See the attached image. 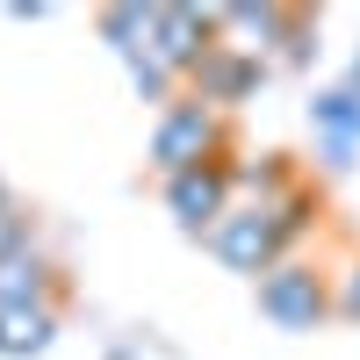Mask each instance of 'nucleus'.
<instances>
[{
	"instance_id": "11",
	"label": "nucleus",
	"mask_w": 360,
	"mask_h": 360,
	"mask_svg": "<svg viewBox=\"0 0 360 360\" xmlns=\"http://www.w3.org/2000/svg\"><path fill=\"white\" fill-rule=\"evenodd\" d=\"M339 310H346V317H360V266H353V281H346V295H339Z\"/></svg>"
},
{
	"instance_id": "9",
	"label": "nucleus",
	"mask_w": 360,
	"mask_h": 360,
	"mask_svg": "<svg viewBox=\"0 0 360 360\" xmlns=\"http://www.w3.org/2000/svg\"><path fill=\"white\" fill-rule=\"evenodd\" d=\"M238 188H252V202H259V209H274L281 195L303 188V180H295V159H288V152H259V159L238 166Z\"/></svg>"
},
{
	"instance_id": "4",
	"label": "nucleus",
	"mask_w": 360,
	"mask_h": 360,
	"mask_svg": "<svg viewBox=\"0 0 360 360\" xmlns=\"http://www.w3.org/2000/svg\"><path fill=\"white\" fill-rule=\"evenodd\" d=\"M209 44H224V15L217 8H173V0L152 8V37H144V51H152L180 86H188V72L202 65Z\"/></svg>"
},
{
	"instance_id": "7",
	"label": "nucleus",
	"mask_w": 360,
	"mask_h": 360,
	"mask_svg": "<svg viewBox=\"0 0 360 360\" xmlns=\"http://www.w3.org/2000/svg\"><path fill=\"white\" fill-rule=\"evenodd\" d=\"M65 303V295H58ZM58 303H0V360H37L58 339Z\"/></svg>"
},
{
	"instance_id": "3",
	"label": "nucleus",
	"mask_w": 360,
	"mask_h": 360,
	"mask_svg": "<svg viewBox=\"0 0 360 360\" xmlns=\"http://www.w3.org/2000/svg\"><path fill=\"white\" fill-rule=\"evenodd\" d=\"M332 310H339L332 281H324V266H310V259H281L274 274H259V317L281 324V332H317Z\"/></svg>"
},
{
	"instance_id": "2",
	"label": "nucleus",
	"mask_w": 360,
	"mask_h": 360,
	"mask_svg": "<svg viewBox=\"0 0 360 360\" xmlns=\"http://www.w3.org/2000/svg\"><path fill=\"white\" fill-rule=\"evenodd\" d=\"M209 252H217L231 274H274L281 259H295V245H288V231H281V217L274 209H259V202H245V209H231V217L209 231Z\"/></svg>"
},
{
	"instance_id": "6",
	"label": "nucleus",
	"mask_w": 360,
	"mask_h": 360,
	"mask_svg": "<svg viewBox=\"0 0 360 360\" xmlns=\"http://www.w3.org/2000/svg\"><path fill=\"white\" fill-rule=\"evenodd\" d=\"M259 79H266V65L252 58V44H209L202 51V65L188 72V101H202V108H238V101H252L259 94Z\"/></svg>"
},
{
	"instance_id": "8",
	"label": "nucleus",
	"mask_w": 360,
	"mask_h": 360,
	"mask_svg": "<svg viewBox=\"0 0 360 360\" xmlns=\"http://www.w3.org/2000/svg\"><path fill=\"white\" fill-rule=\"evenodd\" d=\"M58 295H65V281H58V266L37 245L0 259V303H58Z\"/></svg>"
},
{
	"instance_id": "10",
	"label": "nucleus",
	"mask_w": 360,
	"mask_h": 360,
	"mask_svg": "<svg viewBox=\"0 0 360 360\" xmlns=\"http://www.w3.org/2000/svg\"><path fill=\"white\" fill-rule=\"evenodd\" d=\"M29 245H37V217H29L22 202H8V209H0V259H15Z\"/></svg>"
},
{
	"instance_id": "5",
	"label": "nucleus",
	"mask_w": 360,
	"mask_h": 360,
	"mask_svg": "<svg viewBox=\"0 0 360 360\" xmlns=\"http://www.w3.org/2000/svg\"><path fill=\"white\" fill-rule=\"evenodd\" d=\"M231 188H238V159H209V166H195V173H173V180H166V209H173L180 231L209 238V231L231 217Z\"/></svg>"
},
{
	"instance_id": "1",
	"label": "nucleus",
	"mask_w": 360,
	"mask_h": 360,
	"mask_svg": "<svg viewBox=\"0 0 360 360\" xmlns=\"http://www.w3.org/2000/svg\"><path fill=\"white\" fill-rule=\"evenodd\" d=\"M209 159H231V144H224V115L180 94V101L159 115V130H152V166L173 180V173H195V166H209Z\"/></svg>"
},
{
	"instance_id": "12",
	"label": "nucleus",
	"mask_w": 360,
	"mask_h": 360,
	"mask_svg": "<svg viewBox=\"0 0 360 360\" xmlns=\"http://www.w3.org/2000/svg\"><path fill=\"white\" fill-rule=\"evenodd\" d=\"M8 202H15V195H8V180H0V209H8Z\"/></svg>"
}]
</instances>
